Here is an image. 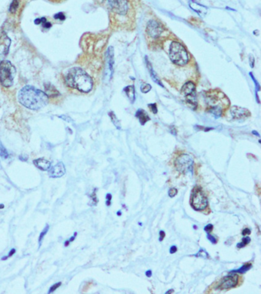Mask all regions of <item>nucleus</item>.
<instances>
[{"mask_svg":"<svg viewBox=\"0 0 261 294\" xmlns=\"http://www.w3.org/2000/svg\"><path fill=\"white\" fill-rule=\"evenodd\" d=\"M207 238H208V239L209 240V241H211V242L212 243V244H217V240L216 239V238H214V236H212V235H211V234H210L209 233H208V234H207Z\"/></svg>","mask_w":261,"mask_h":294,"instance_id":"nucleus-37","label":"nucleus"},{"mask_svg":"<svg viewBox=\"0 0 261 294\" xmlns=\"http://www.w3.org/2000/svg\"><path fill=\"white\" fill-rule=\"evenodd\" d=\"M169 58L175 64L183 66L188 63V54L182 44L177 41H173L171 44L169 49Z\"/></svg>","mask_w":261,"mask_h":294,"instance_id":"nucleus-4","label":"nucleus"},{"mask_svg":"<svg viewBox=\"0 0 261 294\" xmlns=\"http://www.w3.org/2000/svg\"><path fill=\"white\" fill-rule=\"evenodd\" d=\"M188 5H189L190 8L192 9L194 12H195L198 15H200L201 17H205L207 15L208 12V8L206 6H203V5L199 4L194 0H189L188 1Z\"/></svg>","mask_w":261,"mask_h":294,"instance_id":"nucleus-14","label":"nucleus"},{"mask_svg":"<svg viewBox=\"0 0 261 294\" xmlns=\"http://www.w3.org/2000/svg\"><path fill=\"white\" fill-rule=\"evenodd\" d=\"M11 40L4 32H0V61L4 60L8 55Z\"/></svg>","mask_w":261,"mask_h":294,"instance_id":"nucleus-10","label":"nucleus"},{"mask_svg":"<svg viewBox=\"0 0 261 294\" xmlns=\"http://www.w3.org/2000/svg\"><path fill=\"white\" fill-rule=\"evenodd\" d=\"M96 191H96V189H94V191H93L92 194L90 195V201L89 205H90V206H95V205H97V202H98V200H97V195H96Z\"/></svg>","mask_w":261,"mask_h":294,"instance_id":"nucleus-26","label":"nucleus"},{"mask_svg":"<svg viewBox=\"0 0 261 294\" xmlns=\"http://www.w3.org/2000/svg\"><path fill=\"white\" fill-rule=\"evenodd\" d=\"M250 61H251V66L253 68V67H254V58L252 56V55H251V56H250Z\"/></svg>","mask_w":261,"mask_h":294,"instance_id":"nucleus-46","label":"nucleus"},{"mask_svg":"<svg viewBox=\"0 0 261 294\" xmlns=\"http://www.w3.org/2000/svg\"><path fill=\"white\" fill-rule=\"evenodd\" d=\"M169 251H170V253H175L176 251H177V247H176L175 245L172 246V247H170V250H169Z\"/></svg>","mask_w":261,"mask_h":294,"instance_id":"nucleus-44","label":"nucleus"},{"mask_svg":"<svg viewBox=\"0 0 261 294\" xmlns=\"http://www.w3.org/2000/svg\"><path fill=\"white\" fill-rule=\"evenodd\" d=\"M114 52L113 47H109L106 52V62H107L108 70L110 72L111 76L113 73V64H114Z\"/></svg>","mask_w":261,"mask_h":294,"instance_id":"nucleus-16","label":"nucleus"},{"mask_svg":"<svg viewBox=\"0 0 261 294\" xmlns=\"http://www.w3.org/2000/svg\"><path fill=\"white\" fill-rule=\"evenodd\" d=\"M64 80L67 86L83 93L90 92L94 85L89 74L78 67L72 68L67 71L64 76Z\"/></svg>","mask_w":261,"mask_h":294,"instance_id":"nucleus-2","label":"nucleus"},{"mask_svg":"<svg viewBox=\"0 0 261 294\" xmlns=\"http://www.w3.org/2000/svg\"><path fill=\"white\" fill-rule=\"evenodd\" d=\"M15 252H16V250H15V248H12V249H11L10 250V251H9V254L7 255L8 256V257H12V256H13V254H15Z\"/></svg>","mask_w":261,"mask_h":294,"instance_id":"nucleus-43","label":"nucleus"},{"mask_svg":"<svg viewBox=\"0 0 261 294\" xmlns=\"http://www.w3.org/2000/svg\"><path fill=\"white\" fill-rule=\"evenodd\" d=\"M66 169L64 164L62 162H59L54 166L51 167L48 170V175L51 178L56 179L61 178L65 174Z\"/></svg>","mask_w":261,"mask_h":294,"instance_id":"nucleus-12","label":"nucleus"},{"mask_svg":"<svg viewBox=\"0 0 261 294\" xmlns=\"http://www.w3.org/2000/svg\"><path fill=\"white\" fill-rule=\"evenodd\" d=\"M252 267V264L251 263H247V264H244L240 268L237 269V270H232L231 271V273H246L248 270H249Z\"/></svg>","mask_w":261,"mask_h":294,"instance_id":"nucleus-22","label":"nucleus"},{"mask_svg":"<svg viewBox=\"0 0 261 294\" xmlns=\"http://www.w3.org/2000/svg\"><path fill=\"white\" fill-rule=\"evenodd\" d=\"M44 90H45V94H47L48 97H55L60 95V93L58 92V90L52 85L51 83H44Z\"/></svg>","mask_w":261,"mask_h":294,"instance_id":"nucleus-17","label":"nucleus"},{"mask_svg":"<svg viewBox=\"0 0 261 294\" xmlns=\"http://www.w3.org/2000/svg\"><path fill=\"white\" fill-rule=\"evenodd\" d=\"M18 6H19V0H12L9 6V12L11 13H15L18 9Z\"/></svg>","mask_w":261,"mask_h":294,"instance_id":"nucleus-25","label":"nucleus"},{"mask_svg":"<svg viewBox=\"0 0 261 294\" xmlns=\"http://www.w3.org/2000/svg\"><path fill=\"white\" fill-rule=\"evenodd\" d=\"M42 25H43V27L44 28V29H50L51 27H52V23L51 22H48V21H46L45 22H44L42 24Z\"/></svg>","mask_w":261,"mask_h":294,"instance_id":"nucleus-40","label":"nucleus"},{"mask_svg":"<svg viewBox=\"0 0 261 294\" xmlns=\"http://www.w3.org/2000/svg\"><path fill=\"white\" fill-rule=\"evenodd\" d=\"M124 91L126 96H127V97L129 98V100L131 101V103H133L136 99V93L134 87L132 86V85H129V86H127L126 87H125Z\"/></svg>","mask_w":261,"mask_h":294,"instance_id":"nucleus-19","label":"nucleus"},{"mask_svg":"<svg viewBox=\"0 0 261 294\" xmlns=\"http://www.w3.org/2000/svg\"><path fill=\"white\" fill-rule=\"evenodd\" d=\"M19 159L20 160L25 162V161L28 160V156H25V155H21V156H19Z\"/></svg>","mask_w":261,"mask_h":294,"instance_id":"nucleus-45","label":"nucleus"},{"mask_svg":"<svg viewBox=\"0 0 261 294\" xmlns=\"http://www.w3.org/2000/svg\"><path fill=\"white\" fill-rule=\"evenodd\" d=\"M165 236H166V233L164 230H160L159 231V241H162L164 239Z\"/></svg>","mask_w":261,"mask_h":294,"instance_id":"nucleus-41","label":"nucleus"},{"mask_svg":"<svg viewBox=\"0 0 261 294\" xmlns=\"http://www.w3.org/2000/svg\"><path fill=\"white\" fill-rule=\"evenodd\" d=\"M251 230L249 228H245L242 230V235H247V234H251Z\"/></svg>","mask_w":261,"mask_h":294,"instance_id":"nucleus-42","label":"nucleus"},{"mask_svg":"<svg viewBox=\"0 0 261 294\" xmlns=\"http://www.w3.org/2000/svg\"><path fill=\"white\" fill-rule=\"evenodd\" d=\"M136 117L139 119L140 123H141L142 125H144L146 122L150 120V117H149L147 113L142 109L138 110L136 111Z\"/></svg>","mask_w":261,"mask_h":294,"instance_id":"nucleus-18","label":"nucleus"},{"mask_svg":"<svg viewBox=\"0 0 261 294\" xmlns=\"http://www.w3.org/2000/svg\"><path fill=\"white\" fill-rule=\"evenodd\" d=\"M9 157V154L7 149L5 148L2 143L0 141V159H6Z\"/></svg>","mask_w":261,"mask_h":294,"instance_id":"nucleus-24","label":"nucleus"},{"mask_svg":"<svg viewBox=\"0 0 261 294\" xmlns=\"http://www.w3.org/2000/svg\"><path fill=\"white\" fill-rule=\"evenodd\" d=\"M181 94H182L185 103L192 110H195L197 107L198 102L197 97H196L195 86H194V83L188 81L185 83L182 87V91H181Z\"/></svg>","mask_w":261,"mask_h":294,"instance_id":"nucleus-5","label":"nucleus"},{"mask_svg":"<svg viewBox=\"0 0 261 294\" xmlns=\"http://www.w3.org/2000/svg\"><path fill=\"white\" fill-rule=\"evenodd\" d=\"M191 205L197 211H202L208 206V199L199 187H195L193 189L191 196Z\"/></svg>","mask_w":261,"mask_h":294,"instance_id":"nucleus-7","label":"nucleus"},{"mask_svg":"<svg viewBox=\"0 0 261 294\" xmlns=\"http://www.w3.org/2000/svg\"><path fill=\"white\" fill-rule=\"evenodd\" d=\"M5 208V205L3 204H0V209H3Z\"/></svg>","mask_w":261,"mask_h":294,"instance_id":"nucleus-48","label":"nucleus"},{"mask_svg":"<svg viewBox=\"0 0 261 294\" xmlns=\"http://www.w3.org/2000/svg\"><path fill=\"white\" fill-rule=\"evenodd\" d=\"M109 117H110V119H111V120H112L114 126L117 127V129H118V130L121 129V125H120V120L117 119V117H116L115 114H114L113 112H109Z\"/></svg>","mask_w":261,"mask_h":294,"instance_id":"nucleus-23","label":"nucleus"},{"mask_svg":"<svg viewBox=\"0 0 261 294\" xmlns=\"http://www.w3.org/2000/svg\"><path fill=\"white\" fill-rule=\"evenodd\" d=\"M16 70L13 64L7 60H2L0 62V83L5 87L12 86Z\"/></svg>","mask_w":261,"mask_h":294,"instance_id":"nucleus-3","label":"nucleus"},{"mask_svg":"<svg viewBox=\"0 0 261 294\" xmlns=\"http://www.w3.org/2000/svg\"><path fill=\"white\" fill-rule=\"evenodd\" d=\"M122 215V212H121V211H117V215H118V216H120V215Z\"/></svg>","mask_w":261,"mask_h":294,"instance_id":"nucleus-49","label":"nucleus"},{"mask_svg":"<svg viewBox=\"0 0 261 294\" xmlns=\"http://www.w3.org/2000/svg\"><path fill=\"white\" fill-rule=\"evenodd\" d=\"M146 275L148 277H150L152 276V271H151L150 270H147V271L146 272Z\"/></svg>","mask_w":261,"mask_h":294,"instance_id":"nucleus-47","label":"nucleus"},{"mask_svg":"<svg viewBox=\"0 0 261 294\" xmlns=\"http://www.w3.org/2000/svg\"><path fill=\"white\" fill-rule=\"evenodd\" d=\"M172 292H173V290H169V291H167L166 292V294H168V293H172Z\"/></svg>","mask_w":261,"mask_h":294,"instance_id":"nucleus-50","label":"nucleus"},{"mask_svg":"<svg viewBox=\"0 0 261 294\" xmlns=\"http://www.w3.org/2000/svg\"><path fill=\"white\" fill-rule=\"evenodd\" d=\"M177 193H178V190L176 189V188H172L169 191V195L170 196L171 198H173L174 196H175L176 195H177Z\"/></svg>","mask_w":261,"mask_h":294,"instance_id":"nucleus-38","label":"nucleus"},{"mask_svg":"<svg viewBox=\"0 0 261 294\" xmlns=\"http://www.w3.org/2000/svg\"><path fill=\"white\" fill-rule=\"evenodd\" d=\"M237 281H238V277L237 275L233 274V273H231V275H228V276L222 278L217 286V289L225 290V289H231L235 287L237 284Z\"/></svg>","mask_w":261,"mask_h":294,"instance_id":"nucleus-11","label":"nucleus"},{"mask_svg":"<svg viewBox=\"0 0 261 294\" xmlns=\"http://www.w3.org/2000/svg\"><path fill=\"white\" fill-rule=\"evenodd\" d=\"M54 18H55V19L61 20V21H64V20L66 18V16H65V15L63 13V12H58V13L55 14V15H54Z\"/></svg>","mask_w":261,"mask_h":294,"instance_id":"nucleus-32","label":"nucleus"},{"mask_svg":"<svg viewBox=\"0 0 261 294\" xmlns=\"http://www.w3.org/2000/svg\"><path fill=\"white\" fill-rule=\"evenodd\" d=\"M204 230L207 232V233H211V230H213V225L211 224H208V225H206L204 228Z\"/></svg>","mask_w":261,"mask_h":294,"instance_id":"nucleus-39","label":"nucleus"},{"mask_svg":"<svg viewBox=\"0 0 261 294\" xmlns=\"http://www.w3.org/2000/svg\"><path fill=\"white\" fill-rule=\"evenodd\" d=\"M175 166L182 174H192L194 160L190 155L182 154L175 161Z\"/></svg>","mask_w":261,"mask_h":294,"instance_id":"nucleus-6","label":"nucleus"},{"mask_svg":"<svg viewBox=\"0 0 261 294\" xmlns=\"http://www.w3.org/2000/svg\"><path fill=\"white\" fill-rule=\"evenodd\" d=\"M149 107L150 108L151 110L152 111L153 114H157V112H158V109H157L156 103H150V104H149Z\"/></svg>","mask_w":261,"mask_h":294,"instance_id":"nucleus-36","label":"nucleus"},{"mask_svg":"<svg viewBox=\"0 0 261 294\" xmlns=\"http://www.w3.org/2000/svg\"><path fill=\"white\" fill-rule=\"evenodd\" d=\"M109 9L118 15H123L129 10V3L127 0H105Z\"/></svg>","mask_w":261,"mask_h":294,"instance_id":"nucleus-8","label":"nucleus"},{"mask_svg":"<svg viewBox=\"0 0 261 294\" xmlns=\"http://www.w3.org/2000/svg\"><path fill=\"white\" fill-rule=\"evenodd\" d=\"M146 64H147L148 69H149V73H150V76H151V77L152 78V80H153V81L155 82V83H156L157 84L159 85V86L163 87V84H162L161 81H160V80L159 79V77H157V75H156V74H155V71H154L153 68H152V65H151L150 63H149V61L147 60V58H146Z\"/></svg>","mask_w":261,"mask_h":294,"instance_id":"nucleus-20","label":"nucleus"},{"mask_svg":"<svg viewBox=\"0 0 261 294\" xmlns=\"http://www.w3.org/2000/svg\"><path fill=\"white\" fill-rule=\"evenodd\" d=\"M61 282H58V283H56V284H53V285H52V287H51L50 288H49L48 291V293L51 294V293H54V292H55V290H57V289L59 288V287H61Z\"/></svg>","mask_w":261,"mask_h":294,"instance_id":"nucleus-29","label":"nucleus"},{"mask_svg":"<svg viewBox=\"0 0 261 294\" xmlns=\"http://www.w3.org/2000/svg\"><path fill=\"white\" fill-rule=\"evenodd\" d=\"M231 117L234 120H241V119L248 118L250 116V112L247 109L240 106H233L230 110Z\"/></svg>","mask_w":261,"mask_h":294,"instance_id":"nucleus-13","label":"nucleus"},{"mask_svg":"<svg viewBox=\"0 0 261 294\" xmlns=\"http://www.w3.org/2000/svg\"><path fill=\"white\" fill-rule=\"evenodd\" d=\"M46 21H47V20H46V18H44V17H42V18H35V21H34V22H35V25H41V24H43L44 22H45Z\"/></svg>","mask_w":261,"mask_h":294,"instance_id":"nucleus-33","label":"nucleus"},{"mask_svg":"<svg viewBox=\"0 0 261 294\" xmlns=\"http://www.w3.org/2000/svg\"><path fill=\"white\" fill-rule=\"evenodd\" d=\"M146 32L152 38H159L163 32V27L155 20H150L147 23Z\"/></svg>","mask_w":261,"mask_h":294,"instance_id":"nucleus-9","label":"nucleus"},{"mask_svg":"<svg viewBox=\"0 0 261 294\" xmlns=\"http://www.w3.org/2000/svg\"><path fill=\"white\" fill-rule=\"evenodd\" d=\"M77 235H78V233H77V232H75V234H74L72 235V236L71 237V238H69L68 240H67V241L64 242V246H65V247H67V246H69V244H70L71 243L73 242V241H75V238H76V237H77Z\"/></svg>","mask_w":261,"mask_h":294,"instance_id":"nucleus-31","label":"nucleus"},{"mask_svg":"<svg viewBox=\"0 0 261 294\" xmlns=\"http://www.w3.org/2000/svg\"><path fill=\"white\" fill-rule=\"evenodd\" d=\"M253 133H254V134H256V135H257V136H258V137H259V136H260V135H259V133H257V132H255V131H253Z\"/></svg>","mask_w":261,"mask_h":294,"instance_id":"nucleus-51","label":"nucleus"},{"mask_svg":"<svg viewBox=\"0 0 261 294\" xmlns=\"http://www.w3.org/2000/svg\"><path fill=\"white\" fill-rule=\"evenodd\" d=\"M106 206H110L111 205V199H112V195L110 193H107L106 195Z\"/></svg>","mask_w":261,"mask_h":294,"instance_id":"nucleus-35","label":"nucleus"},{"mask_svg":"<svg viewBox=\"0 0 261 294\" xmlns=\"http://www.w3.org/2000/svg\"><path fill=\"white\" fill-rule=\"evenodd\" d=\"M151 89H152V87H151V85L149 84V83H145V84H143L141 86V91L143 93H144V94L149 92Z\"/></svg>","mask_w":261,"mask_h":294,"instance_id":"nucleus-30","label":"nucleus"},{"mask_svg":"<svg viewBox=\"0 0 261 294\" xmlns=\"http://www.w3.org/2000/svg\"><path fill=\"white\" fill-rule=\"evenodd\" d=\"M49 229H50V226H49L48 224H46L45 227H44V229H43L41 233H40L39 237H38V249L41 247V244H42L43 240H44V237L46 236L47 233L48 232Z\"/></svg>","mask_w":261,"mask_h":294,"instance_id":"nucleus-21","label":"nucleus"},{"mask_svg":"<svg viewBox=\"0 0 261 294\" xmlns=\"http://www.w3.org/2000/svg\"><path fill=\"white\" fill-rule=\"evenodd\" d=\"M18 100L22 106L32 110H38L48 103V97L45 93L30 85L25 86L20 90Z\"/></svg>","mask_w":261,"mask_h":294,"instance_id":"nucleus-1","label":"nucleus"},{"mask_svg":"<svg viewBox=\"0 0 261 294\" xmlns=\"http://www.w3.org/2000/svg\"><path fill=\"white\" fill-rule=\"evenodd\" d=\"M33 164L36 168L40 169L41 171H48L49 168L52 167V163L50 161L44 159V158H39L33 161Z\"/></svg>","mask_w":261,"mask_h":294,"instance_id":"nucleus-15","label":"nucleus"},{"mask_svg":"<svg viewBox=\"0 0 261 294\" xmlns=\"http://www.w3.org/2000/svg\"><path fill=\"white\" fill-rule=\"evenodd\" d=\"M58 117H59V118H61V119H62V120H64V121L67 122V123H71V122H73V120H72V119L70 117H68V116L61 115V116H58Z\"/></svg>","mask_w":261,"mask_h":294,"instance_id":"nucleus-34","label":"nucleus"},{"mask_svg":"<svg viewBox=\"0 0 261 294\" xmlns=\"http://www.w3.org/2000/svg\"><path fill=\"white\" fill-rule=\"evenodd\" d=\"M227 9H229V10H232V11H235L234 9H231V8H229V7H227Z\"/></svg>","mask_w":261,"mask_h":294,"instance_id":"nucleus-52","label":"nucleus"},{"mask_svg":"<svg viewBox=\"0 0 261 294\" xmlns=\"http://www.w3.org/2000/svg\"><path fill=\"white\" fill-rule=\"evenodd\" d=\"M250 242H251V238H250L249 237H245V238H244L243 239H242L241 242L238 243V244H237V247H238V248H241V247H245V246L248 244H249Z\"/></svg>","mask_w":261,"mask_h":294,"instance_id":"nucleus-27","label":"nucleus"},{"mask_svg":"<svg viewBox=\"0 0 261 294\" xmlns=\"http://www.w3.org/2000/svg\"><path fill=\"white\" fill-rule=\"evenodd\" d=\"M194 256H195V257H203V258L209 257V255H208V253H207V252L205 251L204 249H200V250H199V251L198 252V253L194 254Z\"/></svg>","mask_w":261,"mask_h":294,"instance_id":"nucleus-28","label":"nucleus"}]
</instances>
